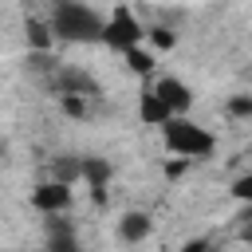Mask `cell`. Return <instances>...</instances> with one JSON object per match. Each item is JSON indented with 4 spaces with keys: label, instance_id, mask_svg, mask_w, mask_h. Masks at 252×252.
<instances>
[{
    "label": "cell",
    "instance_id": "cell-7",
    "mask_svg": "<svg viewBox=\"0 0 252 252\" xmlns=\"http://www.w3.org/2000/svg\"><path fill=\"white\" fill-rule=\"evenodd\" d=\"M118 236H122L126 244L146 240V236H150V217H146V213H126V217L118 220Z\"/></svg>",
    "mask_w": 252,
    "mask_h": 252
},
{
    "label": "cell",
    "instance_id": "cell-19",
    "mask_svg": "<svg viewBox=\"0 0 252 252\" xmlns=\"http://www.w3.org/2000/svg\"><path fill=\"white\" fill-rule=\"evenodd\" d=\"M240 236H244V240H252V224H248V228H244V232H240Z\"/></svg>",
    "mask_w": 252,
    "mask_h": 252
},
{
    "label": "cell",
    "instance_id": "cell-14",
    "mask_svg": "<svg viewBox=\"0 0 252 252\" xmlns=\"http://www.w3.org/2000/svg\"><path fill=\"white\" fill-rule=\"evenodd\" d=\"M228 114H232V118H252V94L228 98Z\"/></svg>",
    "mask_w": 252,
    "mask_h": 252
},
{
    "label": "cell",
    "instance_id": "cell-1",
    "mask_svg": "<svg viewBox=\"0 0 252 252\" xmlns=\"http://www.w3.org/2000/svg\"><path fill=\"white\" fill-rule=\"evenodd\" d=\"M102 28H106V20L79 0H55V8H51V32L67 43H94V39H102Z\"/></svg>",
    "mask_w": 252,
    "mask_h": 252
},
{
    "label": "cell",
    "instance_id": "cell-6",
    "mask_svg": "<svg viewBox=\"0 0 252 252\" xmlns=\"http://www.w3.org/2000/svg\"><path fill=\"white\" fill-rule=\"evenodd\" d=\"M154 91L165 98V106H169L173 114H181V110H189V106H193V91H189L181 79H158V83H154Z\"/></svg>",
    "mask_w": 252,
    "mask_h": 252
},
{
    "label": "cell",
    "instance_id": "cell-3",
    "mask_svg": "<svg viewBox=\"0 0 252 252\" xmlns=\"http://www.w3.org/2000/svg\"><path fill=\"white\" fill-rule=\"evenodd\" d=\"M138 39H142V24H138V16H134L130 8L118 4V8L110 12L106 28H102V43H106L110 51H130Z\"/></svg>",
    "mask_w": 252,
    "mask_h": 252
},
{
    "label": "cell",
    "instance_id": "cell-17",
    "mask_svg": "<svg viewBox=\"0 0 252 252\" xmlns=\"http://www.w3.org/2000/svg\"><path fill=\"white\" fill-rule=\"evenodd\" d=\"M150 39L165 51V47H173V32H165V28H158V32H150Z\"/></svg>",
    "mask_w": 252,
    "mask_h": 252
},
{
    "label": "cell",
    "instance_id": "cell-5",
    "mask_svg": "<svg viewBox=\"0 0 252 252\" xmlns=\"http://www.w3.org/2000/svg\"><path fill=\"white\" fill-rule=\"evenodd\" d=\"M169 114H173V110L165 106V98H161L154 87H142V94H138V118H142L146 126H161Z\"/></svg>",
    "mask_w": 252,
    "mask_h": 252
},
{
    "label": "cell",
    "instance_id": "cell-13",
    "mask_svg": "<svg viewBox=\"0 0 252 252\" xmlns=\"http://www.w3.org/2000/svg\"><path fill=\"white\" fill-rule=\"evenodd\" d=\"M51 248H75V236H71V224L67 220H51V236H47Z\"/></svg>",
    "mask_w": 252,
    "mask_h": 252
},
{
    "label": "cell",
    "instance_id": "cell-2",
    "mask_svg": "<svg viewBox=\"0 0 252 252\" xmlns=\"http://www.w3.org/2000/svg\"><path fill=\"white\" fill-rule=\"evenodd\" d=\"M161 134H165V146L177 154V158H209L213 154V134L205 130V126H197V122H189V118H181V114H169L165 122H161Z\"/></svg>",
    "mask_w": 252,
    "mask_h": 252
},
{
    "label": "cell",
    "instance_id": "cell-12",
    "mask_svg": "<svg viewBox=\"0 0 252 252\" xmlns=\"http://www.w3.org/2000/svg\"><path fill=\"white\" fill-rule=\"evenodd\" d=\"M55 177L67 181V185H71L75 177H83V158H59V161H55Z\"/></svg>",
    "mask_w": 252,
    "mask_h": 252
},
{
    "label": "cell",
    "instance_id": "cell-16",
    "mask_svg": "<svg viewBox=\"0 0 252 252\" xmlns=\"http://www.w3.org/2000/svg\"><path fill=\"white\" fill-rule=\"evenodd\" d=\"M63 110H67V114H75V118H83V114H87L83 94H63Z\"/></svg>",
    "mask_w": 252,
    "mask_h": 252
},
{
    "label": "cell",
    "instance_id": "cell-4",
    "mask_svg": "<svg viewBox=\"0 0 252 252\" xmlns=\"http://www.w3.org/2000/svg\"><path fill=\"white\" fill-rule=\"evenodd\" d=\"M32 205L39 209V213H47V217H55V213H63L67 205H71V185L67 181H43V185H35L32 189Z\"/></svg>",
    "mask_w": 252,
    "mask_h": 252
},
{
    "label": "cell",
    "instance_id": "cell-10",
    "mask_svg": "<svg viewBox=\"0 0 252 252\" xmlns=\"http://www.w3.org/2000/svg\"><path fill=\"white\" fill-rule=\"evenodd\" d=\"M122 55H126L130 71H138V75H150V71H154V55H150V51H142L138 43H134L130 51H122Z\"/></svg>",
    "mask_w": 252,
    "mask_h": 252
},
{
    "label": "cell",
    "instance_id": "cell-18",
    "mask_svg": "<svg viewBox=\"0 0 252 252\" xmlns=\"http://www.w3.org/2000/svg\"><path fill=\"white\" fill-rule=\"evenodd\" d=\"M189 161H193V158H181V161H173V165H169V177H181V173L189 169Z\"/></svg>",
    "mask_w": 252,
    "mask_h": 252
},
{
    "label": "cell",
    "instance_id": "cell-11",
    "mask_svg": "<svg viewBox=\"0 0 252 252\" xmlns=\"http://www.w3.org/2000/svg\"><path fill=\"white\" fill-rule=\"evenodd\" d=\"M28 43L39 47V51H47V47H51V28L39 24V20H28Z\"/></svg>",
    "mask_w": 252,
    "mask_h": 252
},
{
    "label": "cell",
    "instance_id": "cell-9",
    "mask_svg": "<svg viewBox=\"0 0 252 252\" xmlns=\"http://www.w3.org/2000/svg\"><path fill=\"white\" fill-rule=\"evenodd\" d=\"M83 181L91 189H102L110 181V161L106 158H83Z\"/></svg>",
    "mask_w": 252,
    "mask_h": 252
},
{
    "label": "cell",
    "instance_id": "cell-15",
    "mask_svg": "<svg viewBox=\"0 0 252 252\" xmlns=\"http://www.w3.org/2000/svg\"><path fill=\"white\" fill-rule=\"evenodd\" d=\"M232 197L252 201V173H244V177H236V181H232Z\"/></svg>",
    "mask_w": 252,
    "mask_h": 252
},
{
    "label": "cell",
    "instance_id": "cell-8",
    "mask_svg": "<svg viewBox=\"0 0 252 252\" xmlns=\"http://www.w3.org/2000/svg\"><path fill=\"white\" fill-rule=\"evenodd\" d=\"M59 91L63 94H98V83L87 79V75H79V71H63L59 75Z\"/></svg>",
    "mask_w": 252,
    "mask_h": 252
}]
</instances>
